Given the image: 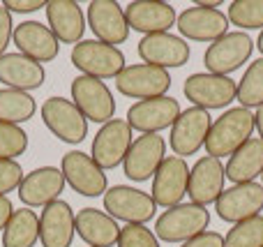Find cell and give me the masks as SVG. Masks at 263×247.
I'll use <instances>...</instances> for the list:
<instances>
[{
    "instance_id": "1",
    "label": "cell",
    "mask_w": 263,
    "mask_h": 247,
    "mask_svg": "<svg viewBox=\"0 0 263 247\" xmlns=\"http://www.w3.org/2000/svg\"><path fill=\"white\" fill-rule=\"evenodd\" d=\"M252 132H254V113L250 109H242V106L229 109L213 123L203 148L208 157H215V160L224 155L231 157L242 143L250 141Z\"/></svg>"
},
{
    "instance_id": "2",
    "label": "cell",
    "mask_w": 263,
    "mask_h": 247,
    "mask_svg": "<svg viewBox=\"0 0 263 247\" xmlns=\"http://www.w3.org/2000/svg\"><path fill=\"white\" fill-rule=\"evenodd\" d=\"M210 213L196 203H180L166 208L155 220V236L162 243H187L199 234L208 231Z\"/></svg>"
},
{
    "instance_id": "3",
    "label": "cell",
    "mask_w": 263,
    "mask_h": 247,
    "mask_svg": "<svg viewBox=\"0 0 263 247\" xmlns=\"http://www.w3.org/2000/svg\"><path fill=\"white\" fill-rule=\"evenodd\" d=\"M72 65L83 74V77H92V79H116L123 72L125 65V53L118 46L104 44L100 40H83L79 42L72 49L69 55Z\"/></svg>"
},
{
    "instance_id": "4",
    "label": "cell",
    "mask_w": 263,
    "mask_h": 247,
    "mask_svg": "<svg viewBox=\"0 0 263 247\" xmlns=\"http://www.w3.org/2000/svg\"><path fill=\"white\" fill-rule=\"evenodd\" d=\"M40 113L46 129L63 143L77 146V143H83V139L88 137V120L83 118V113L77 109L72 100L49 97V100H44Z\"/></svg>"
},
{
    "instance_id": "5",
    "label": "cell",
    "mask_w": 263,
    "mask_h": 247,
    "mask_svg": "<svg viewBox=\"0 0 263 247\" xmlns=\"http://www.w3.org/2000/svg\"><path fill=\"white\" fill-rule=\"evenodd\" d=\"M116 88H118L120 95L132 97V100H155V97H164L168 92L171 74H168V69L145 63L127 65L116 77Z\"/></svg>"
},
{
    "instance_id": "6",
    "label": "cell",
    "mask_w": 263,
    "mask_h": 247,
    "mask_svg": "<svg viewBox=\"0 0 263 247\" xmlns=\"http://www.w3.org/2000/svg\"><path fill=\"white\" fill-rule=\"evenodd\" d=\"M69 92H72V102L77 104V109L81 111L86 120H92L97 125H106L109 120H114L116 100L104 81L79 74L72 81Z\"/></svg>"
},
{
    "instance_id": "7",
    "label": "cell",
    "mask_w": 263,
    "mask_h": 247,
    "mask_svg": "<svg viewBox=\"0 0 263 247\" xmlns=\"http://www.w3.org/2000/svg\"><path fill=\"white\" fill-rule=\"evenodd\" d=\"M132 132L134 129L123 118H114L97 129L90 146V157L102 171H111L125 162L132 148V141H134Z\"/></svg>"
},
{
    "instance_id": "8",
    "label": "cell",
    "mask_w": 263,
    "mask_h": 247,
    "mask_svg": "<svg viewBox=\"0 0 263 247\" xmlns=\"http://www.w3.org/2000/svg\"><path fill=\"white\" fill-rule=\"evenodd\" d=\"M157 203L148 192H141L129 185H114L104 192V213L116 222L127 224H145L155 217Z\"/></svg>"
},
{
    "instance_id": "9",
    "label": "cell",
    "mask_w": 263,
    "mask_h": 247,
    "mask_svg": "<svg viewBox=\"0 0 263 247\" xmlns=\"http://www.w3.org/2000/svg\"><path fill=\"white\" fill-rule=\"evenodd\" d=\"M60 171L65 176V183L74 189L77 194L88 199L95 197H104L106 187V174L95 164L88 153L83 150H69L63 155V162H60Z\"/></svg>"
},
{
    "instance_id": "10",
    "label": "cell",
    "mask_w": 263,
    "mask_h": 247,
    "mask_svg": "<svg viewBox=\"0 0 263 247\" xmlns=\"http://www.w3.org/2000/svg\"><path fill=\"white\" fill-rule=\"evenodd\" d=\"M252 51H254V42L247 32H227L205 49L203 63L210 74L229 77L250 60Z\"/></svg>"
},
{
    "instance_id": "11",
    "label": "cell",
    "mask_w": 263,
    "mask_h": 247,
    "mask_svg": "<svg viewBox=\"0 0 263 247\" xmlns=\"http://www.w3.org/2000/svg\"><path fill=\"white\" fill-rule=\"evenodd\" d=\"M185 97L192 102V106H199L203 111L224 109L236 100L238 86L231 77H217V74H192L185 79L182 86Z\"/></svg>"
},
{
    "instance_id": "12",
    "label": "cell",
    "mask_w": 263,
    "mask_h": 247,
    "mask_svg": "<svg viewBox=\"0 0 263 247\" xmlns=\"http://www.w3.org/2000/svg\"><path fill=\"white\" fill-rule=\"evenodd\" d=\"M210 127H213V118L208 111L199 109V106H190V109L180 111L178 120L171 127V137H168V143H171L176 157L185 160L187 155L199 153V148L205 146Z\"/></svg>"
},
{
    "instance_id": "13",
    "label": "cell",
    "mask_w": 263,
    "mask_h": 247,
    "mask_svg": "<svg viewBox=\"0 0 263 247\" xmlns=\"http://www.w3.org/2000/svg\"><path fill=\"white\" fill-rule=\"evenodd\" d=\"M166 155V141L159 134H141L132 141V148L123 162V171L134 183L150 180L162 166Z\"/></svg>"
},
{
    "instance_id": "14",
    "label": "cell",
    "mask_w": 263,
    "mask_h": 247,
    "mask_svg": "<svg viewBox=\"0 0 263 247\" xmlns=\"http://www.w3.org/2000/svg\"><path fill=\"white\" fill-rule=\"evenodd\" d=\"M180 116V104L176 97H155V100H143L129 106L127 123L132 129L141 134H159L162 129L173 127V123Z\"/></svg>"
},
{
    "instance_id": "15",
    "label": "cell",
    "mask_w": 263,
    "mask_h": 247,
    "mask_svg": "<svg viewBox=\"0 0 263 247\" xmlns=\"http://www.w3.org/2000/svg\"><path fill=\"white\" fill-rule=\"evenodd\" d=\"M65 185L67 183L60 166H40L23 176L16 192L23 208H46L49 203L58 201Z\"/></svg>"
},
{
    "instance_id": "16",
    "label": "cell",
    "mask_w": 263,
    "mask_h": 247,
    "mask_svg": "<svg viewBox=\"0 0 263 247\" xmlns=\"http://www.w3.org/2000/svg\"><path fill=\"white\" fill-rule=\"evenodd\" d=\"M139 58L145 65H155V67H182L190 63L192 49L180 35H171V32H157V35H145L136 44Z\"/></svg>"
},
{
    "instance_id": "17",
    "label": "cell",
    "mask_w": 263,
    "mask_h": 247,
    "mask_svg": "<svg viewBox=\"0 0 263 247\" xmlns=\"http://www.w3.org/2000/svg\"><path fill=\"white\" fill-rule=\"evenodd\" d=\"M187 185H190V166L182 157H164L162 166L157 174L153 176V189L150 197L157 206L162 208H173L180 206L182 197L187 194Z\"/></svg>"
},
{
    "instance_id": "18",
    "label": "cell",
    "mask_w": 263,
    "mask_h": 247,
    "mask_svg": "<svg viewBox=\"0 0 263 247\" xmlns=\"http://www.w3.org/2000/svg\"><path fill=\"white\" fill-rule=\"evenodd\" d=\"M215 211H217L219 220L231 222V224L256 217L263 211V185L245 183L224 189L215 201Z\"/></svg>"
},
{
    "instance_id": "19",
    "label": "cell",
    "mask_w": 263,
    "mask_h": 247,
    "mask_svg": "<svg viewBox=\"0 0 263 247\" xmlns=\"http://www.w3.org/2000/svg\"><path fill=\"white\" fill-rule=\"evenodd\" d=\"M88 28L100 42L111 46H118L127 42L129 37V26L125 18V9L120 7L116 0H92L88 5L86 14Z\"/></svg>"
},
{
    "instance_id": "20",
    "label": "cell",
    "mask_w": 263,
    "mask_h": 247,
    "mask_svg": "<svg viewBox=\"0 0 263 247\" xmlns=\"http://www.w3.org/2000/svg\"><path fill=\"white\" fill-rule=\"evenodd\" d=\"M12 42L18 49V53H23L26 58L40 65L51 63L60 53V42L55 40L51 28L44 26L42 21H21L18 26H14Z\"/></svg>"
},
{
    "instance_id": "21",
    "label": "cell",
    "mask_w": 263,
    "mask_h": 247,
    "mask_svg": "<svg viewBox=\"0 0 263 247\" xmlns=\"http://www.w3.org/2000/svg\"><path fill=\"white\" fill-rule=\"evenodd\" d=\"M46 26L55 35L60 44H74L83 42L86 35V14L81 5L74 0H46Z\"/></svg>"
},
{
    "instance_id": "22",
    "label": "cell",
    "mask_w": 263,
    "mask_h": 247,
    "mask_svg": "<svg viewBox=\"0 0 263 247\" xmlns=\"http://www.w3.org/2000/svg\"><path fill=\"white\" fill-rule=\"evenodd\" d=\"M176 28L182 37L192 42H217L219 37L229 32V16L219 9L194 5V7H187L185 12H180Z\"/></svg>"
},
{
    "instance_id": "23",
    "label": "cell",
    "mask_w": 263,
    "mask_h": 247,
    "mask_svg": "<svg viewBox=\"0 0 263 247\" xmlns=\"http://www.w3.org/2000/svg\"><path fill=\"white\" fill-rule=\"evenodd\" d=\"M224 180H227V171L224 164L215 157H201L194 166L190 169V185H187V197L196 206H210L219 199L224 192Z\"/></svg>"
},
{
    "instance_id": "24",
    "label": "cell",
    "mask_w": 263,
    "mask_h": 247,
    "mask_svg": "<svg viewBox=\"0 0 263 247\" xmlns=\"http://www.w3.org/2000/svg\"><path fill=\"white\" fill-rule=\"evenodd\" d=\"M125 18H127L129 30L143 32L145 35H157V32H168V28L176 26L178 14L168 3L159 0H134L125 7Z\"/></svg>"
},
{
    "instance_id": "25",
    "label": "cell",
    "mask_w": 263,
    "mask_h": 247,
    "mask_svg": "<svg viewBox=\"0 0 263 247\" xmlns=\"http://www.w3.org/2000/svg\"><path fill=\"white\" fill-rule=\"evenodd\" d=\"M74 217L77 213L63 199L49 203L40 215V243L44 247H72L77 236Z\"/></svg>"
},
{
    "instance_id": "26",
    "label": "cell",
    "mask_w": 263,
    "mask_h": 247,
    "mask_svg": "<svg viewBox=\"0 0 263 247\" xmlns=\"http://www.w3.org/2000/svg\"><path fill=\"white\" fill-rule=\"evenodd\" d=\"M46 81L44 65L26 58L23 53H5L0 55V83L12 90L30 92L42 88Z\"/></svg>"
},
{
    "instance_id": "27",
    "label": "cell",
    "mask_w": 263,
    "mask_h": 247,
    "mask_svg": "<svg viewBox=\"0 0 263 247\" xmlns=\"http://www.w3.org/2000/svg\"><path fill=\"white\" fill-rule=\"evenodd\" d=\"M74 229L88 247H114L118 245L120 226L111 215L97 208H81L74 217Z\"/></svg>"
},
{
    "instance_id": "28",
    "label": "cell",
    "mask_w": 263,
    "mask_h": 247,
    "mask_svg": "<svg viewBox=\"0 0 263 247\" xmlns=\"http://www.w3.org/2000/svg\"><path fill=\"white\" fill-rule=\"evenodd\" d=\"M227 178L233 185L256 183V178L263 176V141L259 137H252L247 143H242L231 157L227 166Z\"/></svg>"
},
{
    "instance_id": "29",
    "label": "cell",
    "mask_w": 263,
    "mask_h": 247,
    "mask_svg": "<svg viewBox=\"0 0 263 247\" xmlns=\"http://www.w3.org/2000/svg\"><path fill=\"white\" fill-rule=\"evenodd\" d=\"M40 240V215L32 208L14 211L3 231V247H35Z\"/></svg>"
},
{
    "instance_id": "30",
    "label": "cell",
    "mask_w": 263,
    "mask_h": 247,
    "mask_svg": "<svg viewBox=\"0 0 263 247\" xmlns=\"http://www.w3.org/2000/svg\"><path fill=\"white\" fill-rule=\"evenodd\" d=\"M35 111L37 102L30 92L0 88V123L21 127V123H28L35 116Z\"/></svg>"
},
{
    "instance_id": "31",
    "label": "cell",
    "mask_w": 263,
    "mask_h": 247,
    "mask_svg": "<svg viewBox=\"0 0 263 247\" xmlns=\"http://www.w3.org/2000/svg\"><path fill=\"white\" fill-rule=\"evenodd\" d=\"M236 100L242 104V109H261L263 106V58H256L245 69L240 83H238Z\"/></svg>"
},
{
    "instance_id": "32",
    "label": "cell",
    "mask_w": 263,
    "mask_h": 247,
    "mask_svg": "<svg viewBox=\"0 0 263 247\" xmlns=\"http://www.w3.org/2000/svg\"><path fill=\"white\" fill-rule=\"evenodd\" d=\"M224 247H263V215L233 224L224 238Z\"/></svg>"
},
{
    "instance_id": "33",
    "label": "cell",
    "mask_w": 263,
    "mask_h": 247,
    "mask_svg": "<svg viewBox=\"0 0 263 247\" xmlns=\"http://www.w3.org/2000/svg\"><path fill=\"white\" fill-rule=\"evenodd\" d=\"M229 21L238 28L263 30V0H233L229 5Z\"/></svg>"
},
{
    "instance_id": "34",
    "label": "cell",
    "mask_w": 263,
    "mask_h": 247,
    "mask_svg": "<svg viewBox=\"0 0 263 247\" xmlns=\"http://www.w3.org/2000/svg\"><path fill=\"white\" fill-rule=\"evenodd\" d=\"M28 150V134L16 125L0 123V160H16Z\"/></svg>"
},
{
    "instance_id": "35",
    "label": "cell",
    "mask_w": 263,
    "mask_h": 247,
    "mask_svg": "<svg viewBox=\"0 0 263 247\" xmlns=\"http://www.w3.org/2000/svg\"><path fill=\"white\" fill-rule=\"evenodd\" d=\"M118 247H159V240L145 224H127L120 229Z\"/></svg>"
},
{
    "instance_id": "36",
    "label": "cell",
    "mask_w": 263,
    "mask_h": 247,
    "mask_svg": "<svg viewBox=\"0 0 263 247\" xmlns=\"http://www.w3.org/2000/svg\"><path fill=\"white\" fill-rule=\"evenodd\" d=\"M23 176L26 174L16 160H0V197H9V192L18 189Z\"/></svg>"
},
{
    "instance_id": "37",
    "label": "cell",
    "mask_w": 263,
    "mask_h": 247,
    "mask_svg": "<svg viewBox=\"0 0 263 247\" xmlns=\"http://www.w3.org/2000/svg\"><path fill=\"white\" fill-rule=\"evenodd\" d=\"M14 37V21H12V14L3 7L0 3V55L7 53V46Z\"/></svg>"
},
{
    "instance_id": "38",
    "label": "cell",
    "mask_w": 263,
    "mask_h": 247,
    "mask_svg": "<svg viewBox=\"0 0 263 247\" xmlns=\"http://www.w3.org/2000/svg\"><path fill=\"white\" fill-rule=\"evenodd\" d=\"M3 7L9 14H32L46 7V0H5Z\"/></svg>"
},
{
    "instance_id": "39",
    "label": "cell",
    "mask_w": 263,
    "mask_h": 247,
    "mask_svg": "<svg viewBox=\"0 0 263 247\" xmlns=\"http://www.w3.org/2000/svg\"><path fill=\"white\" fill-rule=\"evenodd\" d=\"M180 247H224V238L217 234V231H203L196 238L187 240Z\"/></svg>"
},
{
    "instance_id": "40",
    "label": "cell",
    "mask_w": 263,
    "mask_h": 247,
    "mask_svg": "<svg viewBox=\"0 0 263 247\" xmlns=\"http://www.w3.org/2000/svg\"><path fill=\"white\" fill-rule=\"evenodd\" d=\"M12 213H14V206H12V201H9V197H0V234L5 231Z\"/></svg>"
},
{
    "instance_id": "41",
    "label": "cell",
    "mask_w": 263,
    "mask_h": 247,
    "mask_svg": "<svg viewBox=\"0 0 263 247\" xmlns=\"http://www.w3.org/2000/svg\"><path fill=\"white\" fill-rule=\"evenodd\" d=\"M254 127L259 129V139L263 141V106L256 109V116H254Z\"/></svg>"
},
{
    "instance_id": "42",
    "label": "cell",
    "mask_w": 263,
    "mask_h": 247,
    "mask_svg": "<svg viewBox=\"0 0 263 247\" xmlns=\"http://www.w3.org/2000/svg\"><path fill=\"white\" fill-rule=\"evenodd\" d=\"M194 5H199V7H208V9H217L222 3H219V0H196Z\"/></svg>"
},
{
    "instance_id": "43",
    "label": "cell",
    "mask_w": 263,
    "mask_h": 247,
    "mask_svg": "<svg viewBox=\"0 0 263 247\" xmlns=\"http://www.w3.org/2000/svg\"><path fill=\"white\" fill-rule=\"evenodd\" d=\"M256 49L263 53V30H261V35H259V40H256Z\"/></svg>"
},
{
    "instance_id": "44",
    "label": "cell",
    "mask_w": 263,
    "mask_h": 247,
    "mask_svg": "<svg viewBox=\"0 0 263 247\" xmlns=\"http://www.w3.org/2000/svg\"><path fill=\"white\" fill-rule=\"evenodd\" d=\"M261 178H263V176H261Z\"/></svg>"
}]
</instances>
